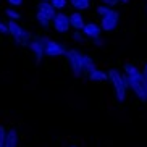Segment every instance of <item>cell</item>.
Returning a JSON list of instances; mask_svg holds the SVG:
<instances>
[{
  "instance_id": "obj_1",
  "label": "cell",
  "mask_w": 147,
  "mask_h": 147,
  "mask_svg": "<svg viewBox=\"0 0 147 147\" xmlns=\"http://www.w3.org/2000/svg\"><path fill=\"white\" fill-rule=\"evenodd\" d=\"M108 81L113 84L115 94H117L118 102H125L126 100V89H128V78L126 74H123L118 68H110L108 69Z\"/></svg>"
},
{
  "instance_id": "obj_2",
  "label": "cell",
  "mask_w": 147,
  "mask_h": 147,
  "mask_svg": "<svg viewBox=\"0 0 147 147\" xmlns=\"http://www.w3.org/2000/svg\"><path fill=\"white\" fill-rule=\"evenodd\" d=\"M66 60H68L69 69L76 79L82 78V60H84V53L78 49H68L66 50Z\"/></svg>"
},
{
  "instance_id": "obj_3",
  "label": "cell",
  "mask_w": 147,
  "mask_h": 147,
  "mask_svg": "<svg viewBox=\"0 0 147 147\" xmlns=\"http://www.w3.org/2000/svg\"><path fill=\"white\" fill-rule=\"evenodd\" d=\"M100 29L102 32H113V31H117L118 26H120V11H117L115 8H110L107 15L104 16H100Z\"/></svg>"
},
{
  "instance_id": "obj_4",
  "label": "cell",
  "mask_w": 147,
  "mask_h": 147,
  "mask_svg": "<svg viewBox=\"0 0 147 147\" xmlns=\"http://www.w3.org/2000/svg\"><path fill=\"white\" fill-rule=\"evenodd\" d=\"M66 47L63 42L50 39L49 36H45V47H44V55L50 57V58H57V57H65L66 55Z\"/></svg>"
},
{
  "instance_id": "obj_5",
  "label": "cell",
  "mask_w": 147,
  "mask_h": 147,
  "mask_svg": "<svg viewBox=\"0 0 147 147\" xmlns=\"http://www.w3.org/2000/svg\"><path fill=\"white\" fill-rule=\"evenodd\" d=\"M44 47H45V36H32L31 42L28 44V49L31 53L36 57V65H40L44 55Z\"/></svg>"
},
{
  "instance_id": "obj_6",
  "label": "cell",
  "mask_w": 147,
  "mask_h": 147,
  "mask_svg": "<svg viewBox=\"0 0 147 147\" xmlns=\"http://www.w3.org/2000/svg\"><path fill=\"white\" fill-rule=\"evenodd\" d=\"M52 28L57 34H66L71 26H69V16L63 11H57V15L52 18Z\"/></svg>"
},
{
  "instance_id": "obj_7",
  "label": "cell",
  "mask_w": 147,
  "mask_h": 147,
  "mask_svg": "<svg viewBox=\"0 0 147 147\" xmlns=\"http://www.w3.org/2000/svg\"><path fill=\"white\" fill-rule=\"evenodd\" d=\"M81 32L86 36L87 39H92V40L102 37V29H100V26L97 23H86V24L82 26Z\"/></svg>"
},
{
  "instance_id": "obj_8",
  "label": "cell",
  "mask_w": 147,
  "mask_h": 147,
  "mask_svg": "<svg viewBox=\"0 0 147 147\" xmlns=\"http://www.w3.org/2000/svg\"><path fill=\"white\" fill-rule=\"evenodd\" d=\"M13 39H15V42H16L18 45H21V47H28V44H29L31 39H32V32L28 31L26 28H20V31L13 36Z\"/></svg>"
},
{
  "instance_id": "obj_9",
  "label": "cell",
  "mask_w": 147,
  "mask_h": 147,
  "mask_svg": "<svg viewBox=\"0 0 147 147\" xmlns=\"http://www.w3.org/2000/svg\"><path fill=\"white\" fill-rule=\"evenodd\" d=\"M68 16H69V26L73 28L74 31H81L82 26L86 24L81 11H71V15H68Z\"/></svg>"
},
{
  "instance_id": "obj_10",
  "label": "cell",
  "mask_w": 147,
  "mask_h": 147,
  "mask_svg": "<svg viewBox=\"0 0 147 147\" xmlns=\"http://www.w3.org/2000/svg\"><path fill=\"white\" fill-rule=\"evenodd\" d=\"M37 11H40L42 15H45L50 21H52V18L57 15V10L52 7L50 2H39V3H37Z\"/></svg>"
},
{
  "instance_id": "obj_11",
  "label": "cell",
  "mask_w": 147,
  "mask_h": 147,
  "mask_svg": "<svg viewBox=\"0 0 147 147\" xmlns=\"http://www.w3.org/2000/svg\"><path fill=\"white\" fill-rule=\"evenodd\" d=\"M87 78L91 79L92 82H107L108 81V74L105 73L104 69H100V68H97V66H95L91 73L87 74Z\"/></svg>"
},
{
  "instance_id": "obj_12",
  "label": "cell",
  "mask_w": 147,
  "mask_h": 147,
  "mask_svg": "<svg viewBox=\"0 0 147 147\" xmlns=\"http://www.w3.org/2000/svg\"><path fill=\"white\" fill-rule=\"evenodd\" d=\"M69 5L74 11H84L91 8V0H69Z\"/></svg>"
},
{
  "instance_id": "obj_13",
  "label": "cell",
  "mask_w": 147,
  "mask_h": 147,
  "mask_svg": "<svg viewBox=\"0 0 147 147\" xmlns=\"http://www.w3.org/2000/svg\"><path fill=\"white\" fill-rule=\"evenodd\" d=\"M5 147H18V133L16 129L7 131V138H5Z\"/></svg>"
},
{
  "instance_id": "obj_14",
  "label": "cell",
  "mask_w": 147,
  "mask_h": 147,
  "mask_svg": "<svg viewBox=\"0 0 147 147\" xmlns=\"http://www.w3.org/2000/svg\"><path fill=\"white\" fill-rule=\"evenodd\" d=\"M94 68H95V61L92 60L89 55L84 53V60H82V76H87Z\"/></svg>"
},
{
  "instance_id": "obj_15",
  "label": "cell",
  "mask_w": 147,
  "mask_h": 147,
  "mask_svg": "<svg viewBox=\"0 0 147 147\" xmlns=\"http://www.w3.org/2000/svg\"><path fill=\"white\" fill-rule=\"evenodd\" d=\"M36 21H37V24H39L42 29H49V26L52 24V21H50L45 15L40 13V11H37V13H36Z\"/></svg>"
},
{
  "instance_id": "obj_16",
  "label": "cell",
  "mask_w": 147,
  "mask_h": 147,
  "mask_svg": "<svg viewBox=\"0 0 147 147\" xmlns=\"http://www.w3.org/2000/svg\"><path fill=\"white\" fill-rule=\"evenodd\" d=\"M123 69H125V73H123V74H126V76H131V74H136V73H139V71H141V69H139L138 66L134 65V63H131V61L125 63Z\"/></svg>"
},
{
  "instance_id": "obj_17",
  "label": "cell",
  "mask_w": 147,
  "mask_h": 147,
  "mask_svg": "<svg viewBox=\"0 0 147 147\" xmlns=\"http://www.w3.org/2000/svg\"><path fill=\"white\" fill-rule=\"evenodd\" d=\"M50 3L57 11H63L68 7V0H50Z\"/></svg>"
},
{
  "instance_id": "obj_18",
  "label": "cell",
  "mask_w": 147,
  "mask_h": 147,
  "mask_svg": "<svg viewBox=\"0 0 147 147\" xmlns=\"http://www.w3.org/2000/svg\"><path fill=\"white\" fill-rule=\"evenodd\" d=\"M7 26H8V34L13 37L15 34H16L18 31H20V24H18V21H13V20H8V23H7Z\"/></svg>"
},
{
  "instance_id": "obj_19",
  "label": "cell",
  "mask_w": 147,
  "mask_h": 147,
  "mask_svg": "<svg viewBox=\"0 0 147 147\" xmlns=\"http://www.w3.org/2000/svg\"><path fill=\"white\" fill-rule=\"evenodd\" d=\"M5 15H7L10 20H13V21H20V20H21V15L18 13L15 8H5Z\"/></svg>"
},
{
  "instance_id": "obj_20",
  "label": "cell",
  "mask_w": 147,
  "mask_h": 147,
  "mask_svg": "<svg viewBox=\"0 0 147 147\" xmlns=\"http://www.w3.org/2000/svg\"><path fill=\"white\" fill-rule=\"evenodd\" d=\"M71 37H73V40L76 44H84L86 42V36L82 34L81 31H73V36H71Z\"/></svg>"
},
{
  "instance_id": "obj_21",
  "label": "cell",
  "mask_w": 147,
  "mask_h": 147,
  "mask_svg": "<svg viewBox=\"0 0 147 147\" xmlns=\"http://www.w3.org/2000/svg\"><path fill=\"white\" fill-rule=\"evenodd\" d=\"M108 11H110V7H107V5H97V7H95V13L99 15V18L107 15Z\"/></svg>"
},
{
  "instance_id": "obj_22",
  "label": "cell",
  "mask_w": 147,
  "mask_h": 147,
  "mask_svg": "<svg viewBox=\"0 0 147 147\" xmlns=\"http://www.w3.org/2000/svg\"><path fill=\"white\" fill-rule=\"evenodd\" d=\"M5 138H7V128L0 125V147H5Z\"/></svg>"
},
{
  "instance_id": "obj_23",
  "label": "cell",
  "mask_w": 147,
  "mask_h": 147,
  "mask_svg": "<svg viewBox=\"0 0 147 147\" xmlns=\"http://www.w3.org/2000/svg\"><path fill=\"white\" fill-rule=\"evenodd\" d=\"M7 2H8V5H11V8H18L24 3V0H7Z\"/></svg>"
},
{
  "instance_id": "obj_24",
  "label": "cell",
  "mask_w": 147,
  "mask_h": 147,
  "mask_svg": "<svg viewBox=\"0 0 147 147\" xmlns=\"http://www.w3.org/2000/svg\"><path fill=\"white\" fill-rule=\"evenodd\" d=\"M102 5H107V7H110V8H113L115 5H118V0H99Z\"/></svg>"
},
{
  "instance_id": "obj_25",
  "label": "cell",
  "mask_w": 147,
  "mask_h": 147,
  "mask_svg": "<svg viewBox=\"0 0 147 147\" xmlns=\"http://www.w3.org/2000/svg\"><path fill=\"white\" fill-rule=\"evenodd\" d=\"M0 34H8V26H7V23H0Z\"/></svg>"
},
{
  "instance_id": "obj_26",
  "label": "cell",
  "mask_w": 147,
  "mask_h": 147,
  "mask_svg": "<svg viewBox=\"0 0 147 147\" xmlns=\"http://www.w3.org/2000/svg\"><path fill=\"white\" fill-rule=\"evenodd\" d=\"M94 45H97V47H104V45H105V40L102 39V37H99V39L94 40Z\"/></svg>"
},
{
  "instance_id": "obj_27",
  "label": "cell",
  "mask_w": 147,
  "mask_h": 147,
  "mask_svg": "<svg viewBox=\"0 0 147 147\" xmlns=\"http://www.w3.org/2000/svg\"><path fill=\"white\" fill-rule=\"evenodd\" d=\"M142 74H144V78H147V63L144 65V69H142Z\"/></svg>"
},
{
  "instance_id": "obj_28",
  "label": "cell",
  "mask_w": 147,
  "mask_h": 147,
  "mask_svg": "<svg viewBox=\"0 0 147 147\" xmlns=\"http://www.w3.org/2000/svg\"><path fill=\"white\" fill-rule=\"evenodd\" d=\"M118 3H129V0H118Z\"/></svg>"
},
{
  "instance_id": "obj_29",
  "label": "cell",
  "mask_w": 147,
  "mask_h": 147,
  "mask_svg": "<svg viewBox=\"0 0 147 147\" xmlns=\"http://www.w3.org/2000/svg\"><path fill=\"white\" fill-rule=\"evenodd\" d=\"M69 147H78V146H76V144H71V146H69Z\"/></svg>"
},
{
  "instance_id": "obj_30",
  "label": "cell",
  "mask_w": 147,
  "mask_h": 147,
  "mask_svg": "<svg viewBox=\"0 0 147 147\" xmlns=\"http://www.w3.org/2000/svg\"><path fill=\"white\" fill-rule=\"evenodd\" d=\"M39 2H50V0H39Z\"/></svg>"
},
{
  "instance_id": "obj_31",
  "label": "cell",
  "mask_w": 147,
  "mask_h": 147,
  "mask_svg": "<svg viewBox=\"0 0 147 147\" xmlns=\"http://www.w3.org/2000/svg\"><path fill=\"white\" fill-rule=\"evenodd\" d=\"M0 23H2V20H0Z\"/></svg>"
}]
</instances>
